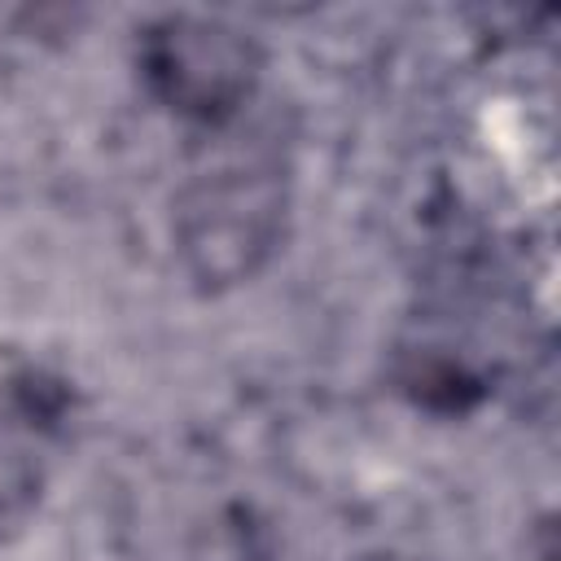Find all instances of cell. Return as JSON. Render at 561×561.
Listing matches in <instances>:
<instances>
[{
	"mask_svg": "<svg viewBox=\"0 0 561 561\" xmlns=\"http://www.w3.org/2000/svg\"><path fill=\"white\" fill-rule=\"evenodd\" d=\"M285 184L276 162L224 167L193 180L175 202V245L202 289L250 280L280 241Z\"/></svg>",
	"mask_w": 561,
	"mask_h": 561,
	"instance_id": "6da1fadb",
	"label": "cell"
},
{
	"mask_svg": "<svg viewBox=\"0 0 561 561\" xmlns=\"http://www.w3.org/2000/svg\"><path fill=\"white\" fill-rule=\"evenodd\" d=\"M399 386L403 394H412V403L430 412H447V416H460L482 399V377H473L460 359L438 355V351L408 355L399 368Z\"/></svg>",
	"mask_w": 561,
	"mask_h": 561,
	"instance_id": "3957f363",
	"label": "cell"
},
{
	"mask_svg": "<svg viewBox=\"0 0 561 561\" xmlns=\"http://www.w3.org/2000/svg\"><path fill=\"white\" fill-rule=\"evenodd\" d=\"M145 88L184 123L224 127L250 101L263 53L250 35L215 18H162L145 26L140 48Z\"/></svg>",
	"mask_w": 561,
	"mask_h": 561,
	"instance_id": "7a4b0ae2",
	"label": "cell"
}]
</instances>
